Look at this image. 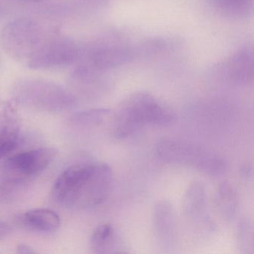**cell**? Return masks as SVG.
<instances>
[{
	"instance_id": "cell-1",
	"label": "cell",
	"mask_w": 254,
	"mask_h": 254,
	"mask_svg": "<svg viewBox=\"0 0 254 254\" xmlns=\"http://www.w3.org/2000/svg\"><path fill=\"white\" fill-rule=\"evenodd\" d=\"M113 184L114 174L109 165L78 163L61 174L53 186L52 196L64 207L90 209L108 198Z\"/></svg>"
},
{
	"instance_id": "cell-2",
	"label": "cell",
	"mask_w": 254,
	"mask_h": 254,
	"mask_svg": "<svg viewBox=\"0 0 254 254\" xmlns=\"http://www.w3.org/2000/svg\"><path fill=\"white\" fill-rule=\"evenodd\" d=\"M175 121V114L157 98L147 92L132 93L116 108L113 119V133L125 139L145 126H169Z\"/></svg>"
},
{
	"instance_id": "cell-3",
	"label": "cell",
	"mask_w": 254,
	"mask_h": 254,
	"mask_svg": "<svg viewBox=\"0 0 254 254\" xmlns=\"http://www.w3.org/2000/svg\"><path fill=\"white\" fill-rule=\"evenodd\" d=\"M156 153L166 163L188 166L211 176L221 175L226 169L225 162L216 153L186 141L162 139Z\"/></svg>"
},
{
	"instance_id": "cell-4",
	"label": "cell",
	"mask_w": 254,
	"mask_h": 254,
	"mask_svg": "<svg viewBox=\"0 0 254 254\" xmlns=\"http://www.w3.org/2000/svg\"><path fill=\"white\" fill-rule=\"evenodd\" d=\"M53 148H40L15 154L3 164L5 177L11 181H21L45 170L57 156Z\"/></svg>"
},
{
	"instance_id": "cell-5",
	"label": "cell",
	"mask_w": 254,
	"mask_h": 254,
	"mask_svg": "<svg viewBox=\"0 0 254 254\" xmlns=\"http://www.w3.org/2000/svg\"><path fill=\"white\" fill-rule=\"evenodd\" d=\"M224 76L234 84L248 85L254 80V53L250 47L235 52L218 68Z\"/></svg>"
},
{
	"instance_id": "cell-6",
	"label": "cell",
	"mask_w": 254,
	"mask_h": 254,
	"mask_svg": "<svg viewBox=\"0 0 254 254\" xmlns=\"http://www.w3.org/2000/svg\"><path fill=\"white\" fill-rule=\"evenodd\" d=\"M154 225L160 243L172 248L176 242L177 224L175 211L169 202L160 200L154 206Z\"/></svg>"
},
{
	"instance_id": "cell-7",
	"label": "cell",
	"mask_w": 254,
	"mask_h": 254,
	"mask_svg": "<svg viewBox=\"0 0 254 254\" xmlns=\"http://www.w3.org/2000/svg\"><path fill=\"white\" fill-rule=\"evenodd\" d=\"M90 248L95 254L127 253L126 244L111 224H102L95 229L90 238Z\"/></svg>"
},
{
	"instance_id": "cell-8",
	"label": "cell",
	"mask_w": 254,
	"mask_h": 254,
	"mask_svg": "<svg viewBox=\"0 0 254 254\" xmlns=\"http://www.w3.org/2000/svg\"><path fill=\"white\" fill-rule=\"evenodd\" d=\"M207 197L204 187L194 182L187 190L184 198L183 209L187 218L194 221H206Z\"/></svg>"
},
{
	"instance_id": "cell-9",
	"label": "cell",
	"mask_w": 254,
	"mask_h": 254,
	"mask_svg": "<svg viewBox=\"0 0 254 254\" xmlns=\"http://www.w3.org/2000/svg\"><path fill=\"white\" fill-rule=\"evenodd\" d=\"M23 223L28 228L41 233H53L60 227L59 215L48 209H35L28 211L23 216Z\"/></svg>"
},
{
	"instance_id": "cell-10",
	"label": "cell",
	"mask_w": 254,
	"mask_h": 254,
	"mask_svg": "<svg viewBox=\"0 0 254 254\" xmlns=\"http://www.w3.org/2000/svg\"><path fill=\"white\" fill-rule=\"evenodd\" d=\"M214 6L227 17L242 19L251 13L254 0H211Z\"/></svg>"
},
{
	"instance_id": "cell-11",
	"label": "cell",
	"mask_w": 254,
	"mask_h": 254,
	"mask_svg": "<svg viewBox=\"0 0 254 254\" xmlns=\"http://www.w3.org/2000/svg\"><path fill=\"white\" fill-rule=\"evenodd\" d=\"M218 203L224 216L228 219L234 217L237 209V198L231 186L227 184L221 186L218 190Z\"/></svg>"
},
{
	"instance_id": "cell-12",
	"label": "cell",
	"mask_w": 254,
	"mask_h": 254,
	"mask_svg": "<svg viewBox=\"0 0 254 254\" xmlns=\"http://www.w3.org/2000/svg\"><path fill=\"white\" fill-rule=\"evenodd\" d=\"M111 114L108 109H93L78 113L74 117L73 121L83 126H96L103 123Z\"/></svg>"
},
{
	"instance_id": "cell-13",
	"label": "cell",
	"mask_w": 254,
	"mask_h": 254,
	"mask_svg": "<svg viewBox=\"0 0 254 254\" xmlns=\"http://www.w3.org/2000/svg\"><path fill=\"white\" fill-rule=\"evenodd\" d=\"M254 228L248 220H242L239 224L238 239L241 249L245 254H251L254 248Z\"/></svg>"
},
{
	"instance_id": "cell-14",
	"label": "cell",
	"mask_w": 254,
	"mask_h": 254,
	"mask_svg": "<svg viewBox=\"0 0 254 254\" xmlns=\"http://www.w3.org/2000/svg\"><path fill=\"white\" fill-rule=\"evenodd\" d=\"M18 143V134L14 129L6 128L0 131V159L12 151Z\"/></svg>"
},
{
	"instance_id": "cell-15",
	"label": "cell",
	"mask_w": 254,
	"mask_h": 254,
	"mask_svg": "<svg viewBox=\"0 0 254 254\" xmlns=\"http://www.w3.org/2000/svg\"><path fill=\"white\" fill-rule=\"evenodd\" d=\"M12 231L11 227L6 223L0 221V240L8 236Z\"/></svg>"
},
{
	"instance_id": "cell-16",
	"label": "cell",
	"mask_w": 254,
	"mask_h": 254,
	"mask_svg": "<svg viewBox=\"0 0 254 254\" xmlns=\"http://www.w3.org/2000/svg\"><path fill=\"white\" fill-rule=\"evenodd\" d=\"M17 252L22 254H35V251L30 247L24 244H20L17 246Z\"/></svg>"
},
{
	"instance_id": "cell-17",
	"label": "cell",
	"mask_w": 254,
	"mask_h": 254,
	"mask_svg": "<svg viewBox=\"0 0 254 254\" xmlns=\"http://www.w3.org/2000/svg\"><path fill=\"white\" fill-rule=\"evenodd\" d=\"M33 1H43V0H33Z\"/></svg>"
}]
</instances>
